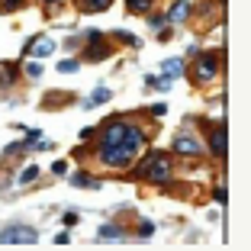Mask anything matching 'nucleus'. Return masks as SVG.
Masks as SVG:
<instances>
[{
    "instance_id": "f257e3e1",
    "label": "nucleus",
    "mask_w": 251,
    "mask_h": 251,
    "mask_svg": "<svg viewBox=\"0 0 251 251\" xmlns=\"http://www.w3.org/2000/svg\"><path fill=\"white\" fill-rule=\"evenodd\" d=\"M94 139H97L94 161L110 171H126L145 155L151 132L132 119H106L100 135H94Z\"/></svg>"
},
{
    "instance_id": "f03ea898",
    "label": "nucleus",
    "mask_w": 251,
    "mask_h": 251,
    "mask_svg": "<svg viewBox=\"0 0 251 251\" xmlns=\"http://www.w3.org/2000/svg\"><path fill=\"white\" fill-rule=\"evenodd\" d=\"M135 177L161 187V184H168V180L174 177V161H171L168 151H148V155L139 161V168H135Z\"/></svg>"
},
{
    "instance_id": "7ed1b4c3",
    "label": "nucleus",
    "mask_w": 251,
    "mask_h": 251,
    "mask_svg": "<svg viewBox=\"0 0 251 251\" xmlns=\"http://www.w3.org/2000/svg\"><path fill=\"white\" fill-rule=\"evenodd\" d=\"M222 71V52H203L190 68V77L197 84H213Z\"/></svg>"
},
{
    "instance_id": "20e7f679",
    "label": "nucleus",
    "mask_w": 251,
    "mask_h": 251,
    "mask_svg": "<svg viewBox=\"0 0 251 251\" xmlns=\"http://www.w3.org/2000/svg\"><path fill=\"white\" fill-rule=\"evenodd\" d=\"M39 235L32 226H7L0 232V245H36Z\"/></svg>"
},
{
    "instance_id": "39448f33",
    "label": "nucleus",
    "mask_w": 251,
    "mask_h": 251,
    "mask_svg": "<svg viewBox=\"0 0 251 251\" xmlns=\"http://www.w3.org/2000/svg\"><path fill=\"white\" fill-rule=\"evenodd\" d=\"M209 151H213L219 161L229 155V142H226V126H222V123L209 126Z\"/></svg>"
},
{
    "instance_id": "423d86ee",
    "label": "nucleus",
    "mask_w": 251,
    "mask_h": 251,
    "mask_svg": "<svg viewBox=\"0 0 251 251\" xmlns=\"http://www.w3.org/2000/svg\"><path fill=\"white\" fill-rule=\"evenodd\" d=\"M110 55H113V45L106 42V39H90V45L84 49L81 58L84 61H103V58H110Z\"/></svg>"
},
{
    "instance_id": "0eeeda50",
    "label": "nucleus",
    "mask_w": 251,
    "mask_h": 251,
    "mask_svg": "<svg viewBox=\"0 0 251 251\" xmlns=\"http://www.w3.org/2000/svg\"><path fill=\"white\" fill-rule=\"evenodd\" d=\"M174 151L177 155H193V158L203 155V148H200V142L193 135H174Z\"/></svg>"
},
{
    "instance_id": "6e6552de",
    "label": "nucleus",
    "mask_w": 251,
    "mask_h": 251,
    "mask_svg": "<svg viewBox=\"0 0 251 251\" xmlns=\"http://www.w3.org/2000/svg\"><path fill=\"white\" fill-rule=\"evenodd\" d=\"M26 52H32V58H49L55 52V42L52 39H32V42H26Z\"/></svg>"
},
{
    "instance_id": "1a4fd4ad",
    "label": "nucleus",
    "mask_w": 251,
    "mask_h": 251,
    "mask_svg": "<svg viewBox=\"0 0 251 251\" xmlns=\"http://www.w3.org/2000/svg\"><path fill=\"white\" fill-rule=\"evenodd\" d=\"M81 13H103V10L113 7V0H74Z\"/></svg>"
},
{
    "instance_id": "9d476101",
    "label": "nucleus",
    "mask_w": 251,
    "mask_h": 251,
    "mask_svg": "<svg viewBox=\"0 0 251 251\" xmlns=\"http://www.w3.org/2000/svg\"><path fill=\"white\" fill-rule=\"evenodd\" d=\"M71 184H74V187H84V190H100V187H103L97 177H90L87 171H77V174H71Z\"/></svg>"
},
{
    "instance_id": "9b49d317",
    "label": "nucleus",
    "mask_w": 251,
    "mask_h": 251,
    "mask_svg": "<svg viewBox=\"0 0 251 251\" xmlns=\"http://www.w3.org/2000/svg\"><path fill=\"white\" fill-rule=\"evenodd\" d=\"M187 16H190V3H187V0L171 3V10H168V20H171V23H184Z\"/></svg>"
},
{
    "instance_id": "f8f14e48",
    "label": "nucleus",
    "mask_w": 251,
    "mask_h": 251,
    "mask_svg": "<svg viewBox=\"0 0 251 251\" xmlns=\"http://www.w3.org/2000/svg\"><path fill=\"white\" fill-rule=\"evenodd\" d=\"M184 74V61L180 58H168L161 65V77H168V81H174V77H180Z\"/></svg>"
},
{
    "instance_id": "ddd939ff",
    "label": "nucleus",
    "mask_w": 251,
    "mask_h": 251,
    "mask_svg": "<svg viewBox=\"0 0 251 251\" xmlns=\"http://www.w3.org/2000/svg\"><path fill=\"white\" fill-rule=\"evenodd\" d=\"M123 238V229H119L116 222H106V226H100V242H119Z\"/></svg>"
},
{
    "instance_id": "4468645a",
    "label": "nucleus",
    "mask_w": 251,
    "mask_h": 251,
    "mask_svg": "<svg viewBox=\"0 0 251 251\" xmlns=\"http://www.w3.org/2000/svg\"><path fill=\"white\" fill-rule=\"evenodd\" d=\"M106 100H110V87H103V84H100V87H97L94 94H90V100L84 103V110H94L97 103H106Z\"/></svg>"
},
{
    "instance_id": "2eb2a0df",
    "label": "nucleus",
    "mask_w": 251,
    "mask_h": 251,
    "mask_svg": "<svg viewBox=\"0 0 251 251\" xmlns=\"http://www.w3.org/2000/svg\"><path fill=\"white\" fill-rule=\"evenodd\" d=\"M126 7H129V13H148L155 7V0H126Z\"/></svg>"
},
{
    "instance_id": "dca6fc26",
    "label": "nucleus",
    "mask_w": 251,
    "mask_h": 251,
    "mask_svg": "<svg viewBox=\"0 0 251 251\" xmlns=\"http://www.w3.org/2000/svg\"><path fill=\"white\" fill-rule=\"evenodd\" d=\"M145 84H148L151 90H161V94H164V90H171V81H168V77H155V74H151Z\"/></svg>"
},
{
    "instance_id": "f3484780",
    "label": "nucleus",
    "mask_w": 251,
    "mask_h": 251,
    "mask_svg": "<svg viewBox=\"0 0 251 251\" xmlns=\"http://www.w3.org/2000/svg\"><path fill=\"white\" fill-rule=\"evenodd\" d=\"M113 36H116L119 39V42H126V45H135V49H139V36H132V32H126V29H116V32H113Z\"/></svg>"
},
{
    "instance_id": "a211bd4d",
    "label": "nucleus",
    "mask_w": 251,
    "mask_h": 251,
    "mask_svg": "<svg viewBox=\"0 0 251 251\" xmlns=\"http://www.w3.org/2000/svg\"><path fill=\"white\" fill-rule=\"evenodd\" d=\"M77 68H81V61H74V58H68V61H58V71H61V74H74Z\"/></svg>"
},
{
    "instance_id": "6ab92c4d",
    "label": "nucleus",
    "mask_w": 251,
    "mask_h": 251,
    "mask_svg": "<svg viewBox=\"0 0 251 251\" xmlns=\"http://www.w3.org/2000/svg\"><path fill=\"white\" fill-rule=\"evenodd\" d=\"M39 177V168H36V164H32V168H26V171H23V174H20V184H32V180H36Z\"/></svg>"
},
{
    "instance_id": "aec40b11",
    "label": "nucleus",
    "mask_w": 251,
    "mask_h": 251,
    "mask_svg": "<svg viewBox=\"0 0 251 251\" xmlns=\"http://www.w3.org/2000/svg\"><path fill=\"white\" fill-rule=\"evenodd\" d=\"M0 77H7V84H13V81H16V68L3 61V65H0Z\"/></svg>"
},
{
    "instance_id": "412c9836",
    "label": "nucleus",
    "mask_w": 251,
    "mask_h": 251,
    "mask_svg": "<svg viewBox=\"0 0 251 251\" xmlns=\"http://www.w3.org/2000/svg\"><path fill=\"white\" fill-rule=\"evenodd\" d=\"M23 7H26V0H0V10H10V13L23 10Z\"/></svg>"
},
{
    "instance_id": "4be33fe9",
    "label": "nucleus",
    "mask_w": 251,
    "mask_h": 251,
    "mask_svg": "<svg viewBox=\"0 0 251 251\" xmlns=\"http://www.w3.org/2000/svg\"><path fill=\"white\" fill-rule=\"evenodd\" d=\"M26 74H29V77H42V65H39V61H29V65H26Z\"/></svg>"
},
{
    "instance_id": "5701e85b",
    "label": "nucleus",
    "mask_w": 251,
    "mask_h": 251,
    "mask_svg": "<svg viewBox=\"0 0 251 251\" xmlns=\"http://www.w3.org/2000/svg\"><path fill=\"white\" fill-rule=\"evenodd\" d=\"M148 113H151V116H164V113H168V103H155V106H148Z\"/></svg>"
},
{
    "instance_id": "b1692460",
    "label": "nucleus",
    "mask_w": 251,
    "mask_h": 251,
    "mask_svg": "<svg viewBox=\"0 0 251 251\" xmlns=\"http://www.w3.org/2000/svg\"><path fill=\"white\" fill-rule=\"evenodd\" d=\"M151 232H155V226H151V222H142V226H139V235H142V238H148Z\"/></svg>"
},
{
    "instance_id": "393cba45",
    "label": "nucleus",
    "mask_w": 251,
    "mask_h": 251,
    "mask_svg": "<svg viewBox=\"0 0 251 251\" xmlns=\"http://www.w3.org/2000/svg\"><path fill=\"white\" fill-rule=\"evenodd\" d=\"M52 171L61 177V174H68V164H65V161H55V164H52Z\"/></svg>"
},
{
    "instance_id": "a878e982",
    "label": "nucleus",
    "mask_w": 251,
    "mask_h": 251,
    "mask_svg": "<svg viewBox=\"0 0 251 251\" xmlns=\"http://www.w3.org/2000/svg\"><path fill=\"white\" fill-rule=\"evenodd\" d=\"M148 23H151V26H155V29H158V26H164V16H158V13H151V16H148Z\"/></svg>"
},
{
    "instance_id": "bb28decb",
    "label": "nucleus",
    "mask_w": 251,
    "mask_h": 251,
    "mask_svg": "<svg viewBox=\"0 0 251 251\" xmlns=\"http://www.w3.org/2000/svg\"><path fill=\"white\" fill-rule=\"evenodd\" d=\"M71 242V235H68V232H58V235H55V245H68Z\"/></svg>"
},
{
    "instance_id": "cd10ccee",
    "label": "nucleus",
    "mask_w": 251,
    "mask_h": 251,
    "mask_svg": "<svg viewBox=\"0 0 251 251\" xmlns=\"http://www.w3.org/2000/svg\"><path fill=\"white\" fill-rule=\"evenodd\" d=\"M97 135V129H81V142H90Z\"/></svg>"
},
{
    "instance_id": "c85d7f7f",
    "label": "nucleus",
    "mask_w": 251,
    "mask_h": 251,
    "mask_svg": "<svg viewBox=\"0 0 251 251\" xmlns=\"http://www.w3.org/2000/svg\"><path fill=\"white\" fill-rule=\"evenodd\" d=\"M213 197H216V203H226V187H216Z\"/></svg>"
},
{
    "instance_id": "c756f323",
    "label": "nucleus",
    "mask_w": 251,
    "mask_h": 251,
    "mask_svg": "<svg viewBox=\"0 0 251 251\" xmlns=\"http://www.w3.org/2000/svg\"><path fill=\"white\" fill-rule=\"evenodd\" d=\"M77 222V213H65V226H74Z\"/></svg>"
},
{
    "instance_id": "7c9ffc66",
    "label": "nucleus",
    "mask_w": 251,
    "mask_h": 251,
    "mask_svg": "<svg viewBox=\"0 0 251 251\" xmlns=\"http://www.w3.org/2000/svg\"><path fill=\"white\" fill-rule=\"evenodd\" d=\"M45 7H55V3H61V0H42Z\"/></svg>"
}]
</instances>
